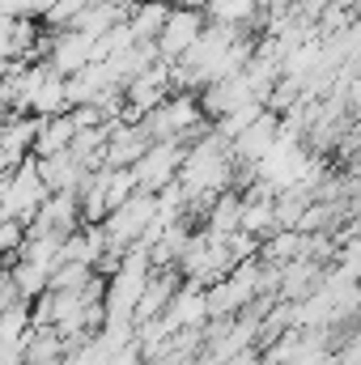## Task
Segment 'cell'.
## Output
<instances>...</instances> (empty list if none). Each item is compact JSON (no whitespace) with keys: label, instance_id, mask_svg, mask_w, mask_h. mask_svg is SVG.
<instances>
[{"label":"cell","instance_id":"cell-1","mask_svg":"<svg viewBox=\"0 0 361 365\" xmlns=\"http://www.w3.org/2000/svg\"><path fill=\"white\" fill-rule=\"evenodd\" d=\"M183 140H153L145 153H141V162L132 166V175H136V191H162V187H171L175 175H179L183 166Z\"/></svg>","mask_w":361,"mask_h":365},{"label":"cell","instance_id":"cell-2","mask_svg":"<svg viewBox=\"0 0 361 365\" xmlns=\"http://www.w3.org/2000/svg\"><path fill=\"white\" fill-rule=\"evenodd\" d=\"M200 30H204V13H195V9H171L166 26H162V34H158V56H162L166 64L179 60L183 51L200 38Z\"/></svg>","mask_w":361,"mask_h":365},{"label":"cell","instance_id":"cell-3","mask_svg":"<svg viewBox=\"0 0 361 365\" xmlns=\"http://www.w3.org/2000/svg\"><path fill=\"white\" fill-rule=\"evenodd\" d=\"M90 47H93L90 34H81V30L64 34V38L56 43V73H81V68L90 64Z\"/></svg>","mask_w":361,"mask_h":365},{"label":"cell","instance_id":"cell-4","mask_svg":"<svg viewBox=\"0 0 361 365\" xmlns=\"http://www.w3.org/2000/svg\"><path fill=\"white\" fill-rule=\"evenodd\" d=\"M255 9H260V0H208V21H217V26H243Z\"/></svg>","mask_w":361,"mask_h":365}]
</instances>
